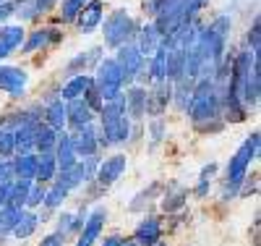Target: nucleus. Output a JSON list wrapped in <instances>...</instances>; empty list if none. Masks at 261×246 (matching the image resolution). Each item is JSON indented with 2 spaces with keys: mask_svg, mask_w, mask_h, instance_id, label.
<instances>
[{
  "mask_svg": "<svg viewBox=\"0 0 261 246\" xmlns=\"http://www.w3.org/2000/svg\"><path fill=\"white\" fill-rule=\"evenodd\" d=\"M188 116L199 131L212 133V131L222 128V123H225L222 121V107H220V97H217V89H214L212 79H196Z\"/></svg>",
  "mask_w": 261,
  "mask_h": 246,
  "instance_id": "f257e3e1",
  "label": "nucleus"
},
{
  "mask_svg": "<svg viewBox=\"0 0 261 246\" xmlns=\"http://www.w3.org/2000/svg\"><path fill=\"white\" fill-rule=\"evenodd\" d=\"M130 121L125 116V100L123 95L105 102L99 107V137L105 147H120L125 142H130Z\"/></svg>",
  "mask_w": 261,
  "mask_h": 246,
  "instance_id": "f03ea898",
  "label": "nucleus"
},
{
  "mask_svg": "<svg viewBox=\"0 0 261 246\" xmlns=\"http://www.w3.org/2000/svg\"><path fill=\"white\" fill-rule=\"evenodd\" d=\"M258 154V131H251V137L238 147V152L230 158L227 170H225V196H235L241 191L243 181L248 178L251 163L256 160Z\"/></svg>",
  "mask_w": 261,
  "mask_h": 246,
  "instance_id": "7ed1b4c3",
  "label": "nucleus"
},
{
  "mask_svg": "<svg viewBox=\"0 0 261 246\" xmlns=\"http://www.w3.org/2000/svg\"><path fill=\"white\" fill-rule=\"evenodd\" d=\"M139 34V27H136V21L134 16H130L125 8H118L113 11L110 16L105 18V27H102V37H105V48H123V44L128 42H134Z\"/></svg>",
  "mask_w": 261,
  "mask_h": 246,
  "instance_id": "20e7f679",
  "label": "nucleus"
},
{
  "mask_svg": "<svg viewBox=\"0 0 261 246\" xmlns=\"http://www.w3.org/2000/svg\"><path fill=\"white\" fill-rule=\"evenodd\" d=\"M92 79H94V86H97L102 102H110V100L123 95V76H120V69H118L115 58L99 60L97 63V74Z\"/></svg>",
  "mask_w": 261,
  "mask_h": 246,
  "instance_id": "39448f33",
  "label": "nucleus"
},
{
  "mask_svg": "<svg viewBox=\"0 0 261 246\" xmlns=\"http://www.w3.org/2000/svg\"><path fill=\"white\" fill-rule=\"evenodd\" d=\"M115 63H118V69H120L123 84H134L139 79V74L146 69V58L139 53V48H136L134 42H128V44H123V48H118Z\"/></svg>",
  "mask_w": 261,
  "mask_h": 246,
  "instance_id": "423d86ee",
  "label": "nucleus"
},
{
  "mask_svg": "<svg viewBox=\"0 0 261 246\" xmlns=\"http://www.w3.org/2000/svg\"><path fill=\"white\" fill-rule=\"evenodd\" d=\"M105 222H107V210L105 207L89 210V215H86V220H84V228L79 231L76 246H97V241L105 231Z\"/></svg>",
  "mask_w": 261,
  "mask_h": 246,
  "instance_id": "0eeeda50",
  "label": "nucleus"
},
{
  "mask_svg": "<svg viewBox=\"0 0 261 246\" xmlns=\"http://www.w3.org/2000/svg\"><path fill=\"white\" fill-rule=\"evenodd\" d=\"M71 142H73V149H76V158H89V154H99L102 137L94 128V123H89L84 128H76L71 133Z\"/></svg>",
  "mask_w": 261,
  "mask_h": 246,
  "instance_id": "6e6552de",
  "label": "nucleus"
},
{
  "mask_svg": "<svg viewBox=\"0 0 261 246\" xmlns=\"http://www.w3.org/2000/svg\"><path fill=\"white\" fill-rule=\"evenodd\" d=\"M27 84H29V74L24 69L0 63V89H3V92H8L13 100H18L27 92Z\"/></svg>",
  "mask_w": 261,
  "mask_h": 246,
  "instance_id": "1a4fd4ad",
  "label": "nucleus"
},
{
  "mask_svg": "<svg viewBox=\"0 0 261 246\" xmlns=\"http://www.w3.org/2000/svg\"><path fill=\"white\" fill-rule=\"evenodd\" d=\"M125 168H128V158H125V154H113V158L102 160L99 168H97V175H94L97 186H102V189L113 186L118 178L125 173Z\"/></svg>",
  "mask_w": 261,
  "mask_h": 246,
  "instance_id": "9d476101",
  "label": "nucleus"
},
{
  "mask_svg": "<svg viewBox=\"0 0 261 246\" xmlns=\"http://www.w3.org/2000/svg\"><path fill=\"white\" fill-rule=\"evenodd\" d=\"M89 123H94V110L86 105L84 97L65 102V126H71L76 131V128H84V126H89Z\"/></svg>",
  "mask_w": 261,
  "mask_h": 246,
  "instance_id": "9b49d317",
  "label": "nucleus"
},
{
  "mask_svg": "<svg viewBox=\"0 0 261 246\" xmlns=\"http://www.w3.org/2000/svg\"><path fill=\"white\" fill-rule=\"evenodd\" d=\"M53 154H55V163H58V173L71 170V168L79 163L76 149H73V142H71V133L65 131V128L58 131V139H55V149H53Z\"/></svg>",
  "mask_w": 261,
  "mask_h": 246,
  "instance_id": "f8f14e48",
  "label": "nucleus"
},
{
  "mask_svg": "<svg viewBox=\"0 0 261 246\" xmlns=\"http://www.w3.org/2000/svg\"><path fill=\"white\" fill-rule=\"evenodd\" d=\"M102 16H105V3H102V0H86L84 8L76 16V27L84 34H89V32H94L102 24Z\"/></svg>",
  "mask_w": 261,
  "mask_h": 246,
  "instance_id": "ddd939ff",
  "label": "nucleus"
},
{
  "mask_svg": "<svg viewBox=\"0 0 261 246\" xmlns=\"http://www.w3.org/2000/svg\"><path fill=\"white\" fill-rule=\"evenodd\" d=\"M170 100H172V81H157L146 92V113L160 116L162 110L170 105Z\"/></svg>",
  "mask_w": 261,
  "mask_h": 246,
  "instance_id": "4468645a",
  "label": "nucleus"
},
{
  "mask_svg": "<svg viewBox=\"0 0 261 246\" xmlns=\"http://www.w3.org/2000/svg\"><path fill=\"white\" fill-rule=\"evenodd\" d=\"M123 100H125V116L130 118V121H141L144 116H146V89L141 86V84H134L128 89V92L123 95Z\"/></svg>",
  "mask_w": 261,
  "mask_h": 246,
  "instance_id": "2eb2a0df",
  "label": "nucleus"
},
{
  "mask_svg": "<svg viewBox=\"0 0 261 246\" xmlns=\"http://www.w3.org/2000/svg\"><path fill=\"white\" fill-rule=\"evenodd\" d=\"M160 238H162V226H160L157 217H144L134 228V241L139 246H157Z\"/></svg>",
  "mask_w": 261,
  "mask_h": 246,
  "instance_id": "dca6fc26",
  "label": "nucleus"
},
{
  "mask_svg": "<svg viewBox=\"0 0 261 246\" xmlns=\"http://www.w3.org/2000/svg\"><path fill=\"white\" fill-rule=\"evenodd\" d=\"M24 27H18V24H6V27H0V60L8 58L11 53H16L21 44H24Z\"/></svg>",
  "mask_w": 261,
  "mask_h": 246,
  "instance_id": "f3484780",
  "label": "nucleus"
},
{
  "mask_svg": "<svg viewBox=\"0 0 261 246\" xmlns=\"http://www.w3.org/2000/svg\"><path fill=\"white\" fill-rule=\"evenodd\" d=\"M99 163H102V160H99V154H89V158H79V163L71 168V175H73V184H76V189H79V186H86V184H92V181H94Z\"/></svg>",
  "mask_w": 261,
  "mask_h": 246,
  "instance_id": "a211bd4d",
  "label": "nucleus"
},
{
  "mask_svg": "<svg viewBox=\"0 0 261 246\" xmlns=\"http://www.w3.org/2000/svg\"><path fill=\"white\" fill-rule=\"evenodd\" d=\"M162 34H160V29L154 27V21H149V24L136 34V39H134V44H136V48H139V53L144 55V58H149L151 53H154L157 48H160V44H162Z\"/></svg>",
  "mask_w": 261,
  "mask_h": 246,
  "instance_id": "6ab92c4d",
  "label": "nucleus"
},
{
  "mask_svg": "<svg viewBox=\"0 0 261 246\" xmlns=\"http://www.w3.org/2000/svg\"><path fill=\"white\" fill-rule=\"evenodd\" d=\"M258 95H261V63H258V58H253L248 79H246V86H243V105L246 107H256L258 105Z\"/></svg>",
  "mask_w": 261,
  "mask_h": 246,
  "instance_id": "aec40b11",
  "label": "nucleus"
},
{
  "mask_svg": "<svg viewBox=\"0 0 261 246\" xmlns=\"http://www.w3.org/2000/svg\"><path fill=\"white\" fill-rule=\"evenodd\" d=\"M94 84V79L92 76H86V74H73L68 81H65L63 86H60V100L63 102H68V100H79V97H84L86 95V89H89Z\"/></svg>",
  "mask_w": 261,
  "mask_h": 246,
  "instance_id": "412c9836",
  "label": "nucleus"
},
{
  "mask_svg": "<svg viewBox=\"0 0 261 246\" xmlns=\"http://www.w3.org/2000/svg\"><path fill=\"white\" fill-rule=\"evenodd\" d=\"M37 226H39V215L32 212V210H21V215H18V220H16L11 236L18 238V241H27L29 236L37 233Z\"/></svg>",
  "mask_w": 261,
  "mask_h": 246,
  "instance_id": "4be33fe9",
  "label": "nucleus"
},
{
  "mask_svg": "<svg viewBox=\"0 0 261 246\" xmlns=\"http://www.w3.org/2000/svg\"><path fill=\"white\" fill-rule=\"evenodd\" d=\"M186 199H188V194H186V189L183 186H178V184H170L167 189H165V194H162V212H167V215H172V212H180L183 207H186Z\"/></svg>",
  "mask_w": 261,
  "mask_h": 246,
  "instance_id": "5701e85b",
  "label": "nucleus"
},
{
  "mask_svg": "<svg viewBox=\"0 0 261 246\" xmlns=\"http://www.w3.org/2000/svg\"><path fill=\"white\" fill-rule=\"evenodd\" d=\"M34 170H37V154H16L11 160V173L18 181H34Z\"/></svg>",
  "mask_w": 261,
  "mask_h": 246,
  "instance_id": "b1692460",
  "label": "nucleus"
},
{
  "mask_svg": "<svg viewBox=\"0 0 261 246\" xmlns=\"http://www.w3.org/2000/svg\"><path fill=\"white\" fill-rule=\"evenodd\" d=\"M58 175V163L53 152H42L37 154V170H34V181L37 184H47Z\"/></svg>",
  "mask_w": 261,
  "mask_h": 246,
  "instance_id": "393cba45",
  "label": "nucleus"
},
{
  "mask_svg": "<svg viewBox=\"0 0 261 246\" xmlns=\"http://www.w3.org/2000/svg\"><path fill=\"white\" fill-rule=\"evenodd\" d=\"M193 84L196 79H178V81H172V86H175V92H172V100H175V107L180 110V113H188V107H191V97H193Z\"/></svg>",
  "mask_w": 261,
  "mask_h": 246,
  "instance_id": "a878e982",
  "label": "nucleus"
},
{
  "mask_svg": "<svg viewBox=\"0 0 261 246\" xmlns=\"http://www.w3.org/2000/svg\"><path fill=\"white\" fill-rule=\"evenodd\" d=\"M45 126H50L53 131H63L65 128V102L58 97V100H50L47 105H45Z\"/></svg>",
  "mask_w": 261,
  "mask_h": 246,
  "instance_id": "bb28decb",
  "label": "nucleus"
},
{
  "mask_svg": "<svg viewBox=\"0 0 261 246\" xmlns=\"http://www.w3.org/2000/svg\"><path fill=\"white\" fill-rule=\"evenodd\" d=\"M55 139H58V131H53L50 126L45 123H37V133H34V154H42V152H53L55 149Z\"/></svg>",
  "mask_w": 261,
  "mask_h": 246,
  "instance_id": "cd10ccee",
  "label": "nucleus"
},
{
  "mask_svg": "<svg viewBox=\"0 0 261 246\" xmlns=\"http://www.w3.org/2000/svg\"><path fill=\"white\" fill-rule=\"evenodd\" d=\"M34 133H37V126H24V128L13 131L16 154H32L34 152Z\"/></svg>",
  "mask_w": 261,
  "mask_h": 246,
  "instance_id": "c85d7f7f",
  "label": "nucleus"
},
{
  "mask_svg": "<svg viewBox=\"0 0 261 246\" xmlns=\"http://www.w3.org/2000/svg\"><path fill=\"white\" fill-rule=\"evenodd\" d=\"M29 189H32V181H18V178H13V186H11V196H8V207L24 210Z\"/></svg>",
  "mask_w": 261,
  "mask_h": 246,
  "instance_id": "c756f323",
  "label": "nucleus"
},
{
  "mask_svg": "<svg viewBox=\"0 0 261 246\" xmlns=\"http://www.w3.org/2000/svg\"><path fill=\"white\" fill-rule=\"evenodd\" d=\"M50 44V29H37V32H32L29 37H24V53H37V50H42V48H47Z\"/></svg>",
  "mask_w": 261,
  "mask_h": 246,
  "instance_id": "7c9ffc66",
  "label": "nucleus"
},
{
  "mask_svg": "<svg viewBox=\"0 0 261 246\" xmlns=\"http://www.w3.org/2000/svg\"><path fill=\"white\" fill-rule=\"evenodd\" d=\"M18 215H21V210H16V207H8V205L0 207V236H11Z\"/></svg>",
  "mask_w": 261,
  "mask_h": 246,
  "instance_id": "2f4dec72",
  "label": "nucleus"
},
{
  "mask_svg": "<svg viewBox=\"0 0 261 246\" xmlns=\"http://www.w3.org/2000/svg\"><path fill=\"white\" fill-rule=\"evenodd\" d=\"M45 191H47V186L45 184H37V181H32V189H29V194H27V205H24V210H39L42 207V202H45Z\"/></svg>",
  "mask_w": 261,
  "mask_h": 246,
  "instance_id": "473e14b6",
  "label": "nucleus"
},
{
  "mask_svg": "<svg viewBox=\"0 0 261 246\" xmlns=\"http://www.w3.org/2000/svg\"><path fill=\"white\" fill-rule=\"evenodd\" d=\"M214 173H217V163H206V165L201 168V173H199V186L193 189L196 196H206V191H209V186H212Z\"/></svg>",
  "mask_w": 261,
  "mask_h": 246,
  "instance_id": "72a5a7b5",
  "label": "nucleus"
},
{
  "mask_svg": "<svg viewBox=\"0 0 261 246\" xmlns=\"http://www.w3.org/2000/svg\"><path fill=\"white\" fill-rule=\"evenodd\" d=\"M160 194V184H151L149 189H144V191H139L136 196H134V202H130V212H139V210H144L151 199H154Z\"/></svg>",
  "mask_w": 261,
  "mask_h": 246,
  "instance_id": "f704fd0d",
  "label": "nucleus"
},
{
  "mask_svg": "<svg viewBox=\"0 0 261 246\" xmlns=\"http://www.w3.org/2000/svg\"><path fill=\"white\" fill-rule=\"evenodd\" d=\"M84 3H86V0H63L58 18L63 21V24H71V21H76V16H79V11L84 8Z\"/></svg>",
  "mask_w": 261,
  "mask_h": 246,
  "instance_id": "c9c22d12",
  "label": "nucleus"
},
{
  "mask_svg": "<svg viewBox=\"0 0 261 246\" xmlns=\"http://www.w3.org/2000/svg\"><path fill=\"white\" fill-rule=\"evenodd\" d=\"M68 199V191H63L60 186H50L47 191H45V205L47 210H58V207H63V202Z\"/></svg>",
  "mask_w": 261,
  "mask_h": 246,
  "instance_id": "e433bc0d",
  "label": "nucleus"
},
{
  "mask_svg": "<svg viewBox=\"0 0 261 246\" xmlns=\"http://www.w3.org/2000/svg\"><path fill=\"white\" fill-rule=\"evenodd\" d=\"M11 154H16V147H13V131H8V128L0 126V160L11 158Z\"/></svg>",
  "mask_w": 261,
  "mask_h": 246,
  "instance_id": "4c0bfd02",
  "label": "nucleus"
},
{
  "mask_svg": "<svg viewBox=\"0 0 261 246\" xmlns=\"http://www.w3.org/2000/svg\"><path fill=\"white\" fill-rule=\"evenodd\" d=\"M165 131H167V123L162 118H154L149 123V137H151V147H160L165 142Z\"/></svg>",
  "mask_w": 261,
  "mask_h": 246,
  "instance_id": "58836bf2",
  "label": "nucleus"
},
{
  "mask_svg": "<svg viewBox=\"0 0 261 246\" xmlns=\"http://www.w3.org/2000/svg\"><path fill=\"white\" fill-rule=\"evenodd\" d=\"M246 39H248V48H251L248 53L251 55H258V44H261V21L258 18H253V24H251Z\"/></svg>",
  "mask_w": 261,
  "mask_h": 246,
  "instance_id": "ea45409f",
  "label": "nucleus"
},
{
  "mask_svg": "<svg viewBox=\"0 0 261 246\" xmlns=\"http://www.w3.org/2000/svg\"><path fill=\"white\" fill-rule=\"evenodd\" d=\"M204 6H206V0H186V18H188V21H193V18H196V13H199Z\"/></svg>",
  "mask_w": 261,
  "mask_h": 246,
  "instance_id": "a19ab883",
  "label": "nucleus"
},
{
  "mask_svg": "<svg viewBox=\"0 0 261 246\" xmlns=\"http://www.w3.org/2000/svg\"><path fill=\"white\" fill-rule=\"evenodd\" d=\"M16 0H3V3H0V21H8L13 13H16Z\"/></svg>",
  "mask_w": 261,
  "mask_h": 246,
  "instance_id": "79ce46f5",
  "label": "nucleus"
},
{
  "mask_svg": "<svg viewBox=\"0 0 261 246\" xmlns=\"http://www.w3.org/2000/svg\"><path fill=\"white\" fill-rule=\"evenodd\" d=\"M55 3H58V0H32V6H34L37 16H42V13H50V11L55 8Z\"/></svg>",
  "mask_w": 261,
  "mask_h": 246,
  "instance_id": "37998d69",
  "label": "nucleus"
},
{
  "mask_svg": "<svg viewBox=\"0 0 261 246\" xmlns=\"http://www.w3.org/2000/svg\"><path fill=\"white\" fill-rule=\"evenodd\" d=\"M39 246H65V238H63L58 231H53V233H47L45 238H42Z\"/></svg>",
  "mask_w": 261,
  "mask_h": 246,
  "instance_id": "c03bdc74",
  "label": "nucleus"
},
{
  "mask_svg": "<svg viewBox=\"0 0 261 246\" xmlns=\"http://www.w3.org/2000/svg\"><path fill=\"white\" fill-rule=\"evenodd\" d=\"M6 181H13V173H11V163L0 160V184H6Z\"/></svg>",
  "mask_w": 261,
  "mask_h": 246,
  "instance_id": "a18cd8bd",
  "label": "nucleus"
},
{
  "mask_svg": "<svg viewBox=\"0 0 261 246\" xmlns=\"http://www.w3.org/2000/svg\"><path fill=\"white\" fill-rule=\"evenodd\" d=\"M11 186H13V181H6V184H0V207H6V205H8V196H11Z\"/></svg>",
  "mask_w": 261,
  "mask_h": 246,
  "instance_id": "49530a36",
  "label": "nucleus"
},
{
  "mask_svg": "<svg viewBox=\"0 0 261 246\" xmlns=\"http://www.w3.org/2000/svg\"><path fill=\"white\" fill-rule=\"evenodd\" d=\"M120 241H123L120 236H107V238L102 241V246H120Z\"/></svg>",
  "mask_w": 261,
  "mask_h": 246,
  "instance_id": "de8ad7c7",
  "label": "nucleus"
},
{
  "mask_svg": "<svg viewBox=\"0 0 261 246\" xmlns=\"http://www.w3.org/2000/svg\"><path fill=\"white\" fill-rule=\"evenodd\" d=\"M120 246H139V243H136L134 238H123V241H120Z\"/></svg>",
  "mask_w": 261,
  "mask_h": 246,
  "instance_id": "09e8293b",
  "label": "nucleus"
},
{
  "mask_svg": "<svg viewBox=\"0 0 261 246\" xmlns=\"http://www.w3.org/2000/svg\"><path fill=\"white\" fill-rule=\"evenodd\" d=\"M16 3H21V0H16Z\"/></svg>",
  "mask_w": 261,
  "mask_h": 246,
  "instance_id": "8fccbe9b",
  "label": "nucleus"
}]
</instances>
